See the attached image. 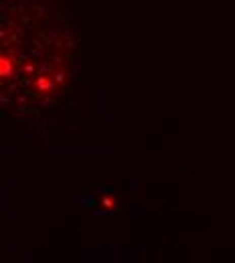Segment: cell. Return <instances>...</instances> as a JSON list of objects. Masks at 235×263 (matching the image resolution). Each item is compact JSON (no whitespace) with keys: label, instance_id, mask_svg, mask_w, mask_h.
<instances>
[{"label":"cell","instance_id":"1","mask_svg":"<svg viewBox=\"0 0 235 263\" xmlns=\"http://www.w3.org/2000/svg\"><path fill=\"white\" fill-rule=\"evenodd\" d=\"M8 73H10V61L0 55V75H8Z\"/></svg>","mask_w":235,"mask_h":263}]
</instances>
